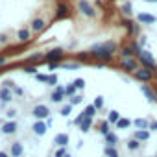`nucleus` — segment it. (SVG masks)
<instances>
[{
    "mask_svg": "<svg viewBox=\"0 0 157 157\" xmlns=\"http://www.w3.org/2000/svg\"><path fill=\"white\" fill-rule=\"evenodd\" d=\"M33 115H35L37 118H46V117L50 115V109H48L46 105H35V107H33Z\"/></svg>",
    "mask_w": 157,
    "mask_h": 157,
    "instance_id": "f257e3e1",
    "label": "nucleus"
},
{
    "mask_svg": "<svg viewBox=\"0 0 157 157\" xmlns=\"http://www.w3.org/2000/svg\"><path fill=\"white\" fill-rule=\"evenodd\" d=\"M22 151H24V148H22L21 142H13L11 148H10V155H11V157H21Z\"/></svg>",
    "mask_w": 157,
    "mask_h": 157,
    "instance_id": "f03ea898",
    "label": "nucleus"
},
{
    "mask_svg": "<svg viewBox=\"0 0 157 157\" xmlns=\"http://www.w3.org/2000/svg\"><path fill=\"white\" fill-rule=\"evenodd\" d=\"M13 100V94H11V91L10 89H0V102L2 104H8V102H11Z\"/></svg>",
    "mask_w": 157,
    "mask_h": 157,
    "instance_id": "7ed1b4c3",
    "label": "nucleus"
},
{
    "mask_svg": "<svg viewBox=\"0 0 157 157\" xmlns=\"http://www.w3.org/2000/svg\"><path fill=\"white\" fill-rule=\"evenodd\" d=\"M17 131V124L15 122H6L4 126H2V133H6V135H11V133H15Z\"/></svg>",
    "mask_w": 157,
    "mask_h": 157,
    "instance_id": "20e7f679",
    "label": "nucleus"
},
{
    "mask_svg": "<svg viewBox=\"0 0 157 157\" xmlns=\"http://www.w3.org/2000/svg\"><path fill=\"white\" fill-rule=\"evenodd\" d=\"M54 142H56L57 146H61V148H63V146L68 142V135H67V133H59V135H56V137H54Z\"/></svg>",
    "mask_w": 157,
    "mask_h": 157,
    "instance_id": "39448f33",
    "label": "nucleus"
},
{
    "mask_svg": "<svg viewBox=\"0 0 157 157\" xmlns=\"http://www.w3.org/2000/svg\"><path fill=\"white\" fill-rule=\"evenodd\" d=\"M135 139L140 142V140H148L150 139V131L148 129H137L135 131Z\"/></svg>",
    "mask_w": 157,
    "mask_h": 157,
    "instance_id": "423d86ee",
    "label": "nucleus"
},
{
    "mask_svg": "<svg viewBox=\"0 0 157 157\" xmlns=\"http://www.w3.org/2000/svg\"><path fill=\"white\" fill-rule=\"evenodd\" d=\"M33 133H35V135H44V133H46V124L35 122V124H33Z\"/></svg>",
    "mask_w": 157,
    "mask_h": 157,
    "instance_id": "0eeeda50",
    "label": "nucleus"
},
{
    "mask_svg": "<svg viewBox=\"0 0 157 157\" xmlns=\"http://www.w3.org/2000/svg\"><path fill=\"white\" fill-rule=\"evenodd\" d=\"M137 78L139 80H151V72L142 68V70H137Z\"/></svg>",
    "mask_w": 157,
    "mask_h": 157,
    "instance_id": "6e6552de",
    "label": "nucleus"
},
{
    "mask_svg": "<svg viewBox=\"0 0 157 157\" xmlns=\"http://www.w3.org/2000/svg\"><path fill=\"white\" fill-rule=\"evenodd\" d=\"M105 140H107V146H109V148H113V146L117 144L118 137H117L115 133H107V135H105Z\"/></svg>",
    "mask_w": 157,
    "mask_h": 157,
    "instance_id": "1a4fd4ad",
    "label": "nucleus"
},
{
    "mask_svg": "<svg viewBox=\"0 0 157 157\" xmlns=\"http://www.w3.org/2000/svg\"><path fill=\"white\" fill-rule=\"evenodd\" d=\"M126 146H128V150L135 151V150H139V148H140V142H139L137 139H131V140H128V142H126Z\"/></svg>",
    "mask_w": 157,
    "mask_h": 157,
    "instance_id": "9d476101",
    "label": "nucleus"
},
{
    "mask_svg": "<svg viewBox=\"0 0 157 157\" xmlns=\"http://www.w3.org/2000/svg\"><path fill=\"white\" fill-rule=\"evenodd\" d=\"M122 67L128 68V70H133V68H137V63H135L133 59H124V61H122Z\"/></svg>",
    "mask_w": 157,
    "mask_h": 157,
    "instance_id": "9b49d317",
    "label": "nucleus"
},
{
    "mask_svg": "<svg viewBox=\"0 0 157 157\" xmlns=\"http://www.w3.org/2000/svg\"><path fill=\"white\" fill-rule=\"evenodd\" d=\"M129 126H131V120H129V118H120V120L117 122V128H122V129H124V128H129Z\"/></svg>",
    "mask_w": 157,
    "mask_h": 157,
    "instance_id": "f8f14e48",
    "label": "nucleus"
},
{
    "mask_svg": "<svg viewBox=\"0 0 157 157\" xmlns=\"http://www.w3.org/2000/svg\"><path fill=\"white\" fill-rule=\"evenodd\" d=\"M133 124H135L137 128H140V129H146V128H150V124H148V122H146L144 118H137V120H135Z\"/></svg>",
    "mask_w": 157,
    "mask_h": 157,
    "instance_id": "ddd939ff",
    "label": "nucleus"
},
{
    "mask_svg": "<svg viewBox=\"0 0 157 157\" xmlns=\"http://www.w3.org/2000/svg\"><path fill=\"white\" fill-rule=\"evenodd\" d=\"M85 117H89V118H93L94 115H96V107L94 105H89V107H85V113H83Z\"/></svg>",
    "mask_w": 157,
    "mask_h": 157,
    "instance_id": "4468645a",
    "label": "nucleus"
},
{
    "mask_svg": "<svg viewBox=\"0 0 157 157\" xmlns=\"http://www.w3.org/2000/svg\"><path fill=\"white\" fill-rule=\"evenodd\" d=\"M107 120H109V122H113V124H117V122L120 120V115H118L117 111H111V113H109V117H107Z\"/></svg>",
    "mask_w": 157,
    "mask_h": 157,
    "instance_id": "2eb2a0df",
    "label": "nucleus"
},
{
    "mask_svg": "<svg viewBox=\"0 0 157 157\" xmlns=\"http://www.w3.org/2000/svg\"><path fill=\"white\" fill-rule=\"evenodd\" d=\"M142 93L148 96V100H151V102H155V100H157V98H155V94H153V93H151V91H150L146 85H142Z\"/></svg>",
    "mask_w": 157,
    "mask_h": 157,
    "instance_id": "dca6fc26",
    "label": "nucleus"
},
{
    "mask_svg": "<svg viewBox=\"0 0 157 157\" xmlns=\"http://www.w3.org/2000/svg\"><path fill=\"white\" fill-rule=\"evenodd\" d=\"M91 124H93V120H91V118H89V117H85V118H83V122H82V126H80V128H82V129H83V131H87V129H89V128H91Z\"/></svg>",
    "mask_w": 157,
    "mask_h": 157,
    "instance_id": "f3484780",
    "label": "nucleus"
},
{
    "mask_svg": "<svg viewBox=\"0 0 157 157\" xmlns=\"http://www.w3.org/2000/svg\"><path fill=\"white\" fill-rule=\"evenodd\" d=\"M105 155L107 157H118V151L115 148H105Z\"/></svg>",
    "mask_w": 157,
    "mask_h": 157,
    "instance_id": "a211bd4d",
    "label": "nucleus"
},
{
    "mask_svg": "<svg viewBox=\"0 0 157 157\" xmlns=\"http://www.w3.org/2000/svg\"><path fill=\"white\" fill-rule=\"evenodd\" d=\"M72 113V105H63V109H61V115L63 117H68Z\"/></svg>",
    "mask_w": 157,
    "mask_h": 157,
    "instance_id": "6ab92c4d",
    "label": "nucleus"
},
{
    "mask_svg": "<svg viewBox=\"0 0 157 157\" xmlns=\"http://www.w3.org/2000/svg\"><path fill=\"white\" fill-rule=\"evenodd\" d=\"M100 133H102V135H107V133H109V124H107V122H102V126H100Z\"/></svg>",
    "mask_w": 157,
    "mask_h": 157,
    "instance_id": "aec40b11",
    "label": "nucleus"
},
{
    "mask_svg": "<svg viewBox=\"0 0 157 157\" xmlns=\"http://www.w3.org/2000/svg\"><path fill=\"white\" fill-rule=\"evenodd\" d=\"M28 37H30V33H28L26 30H21V32H19V39H21V41H26Z\"/></svg>",
    "mask_w": 157,
    "mask_h": 157,
    "instance_id": "412c9836",
    "label": "nucleus"
},
{
    "mask_svg": "<svg viewBox=\"0 0 157 157\" xmlns=\"http://www.w3.org/2000/svg\"><path fill=\"white\" fill-rule=\"evenodd\" d=\"M65 153H67V150H65V146H63V148H59V150L54 153V157H63Z\"/></svg>",
    "mask_w": 157,
    "mask_h": 157,
    "instance_id": "4be33fe9",
    "label": "nucleus"
},
{
    "mask_svg": "<svg viewBox=\"0 0 157 157\" xmlns=\"http://www.w3.org/2000/svg\"><path fill=\"white\" fill-rule=\"evenodd\" d=\"M65 93H67V94H74V93H76V85H68V87L65 89Z\"/></svg>",
    "mask_w": 157,
    "mask_h": 157,
    "instance_id": "5701e85b",
    "label": "nucleus"
},
{
    "mask_svg": "<svg viewBox=\"0 0 157 157\" xmlns=\"http://www.w3.org/2000/svg\"><path fill=\"white\" fill-rule=\"evenodd\" d=\"M13 93H15L17 96H22V94H24V91H22L21 87H15V85H13Z\"/></svg>",
    "mask_w": 157,
    "mask_h": 157,
    "instance_id": "b1692460",
    "label": "nucleus"
},
{
    "mask_svg": "<svg viewBox=\"0 0 157 157\" xmlns=\"http://www.w3.org/2000/svg\"><path fill=\"white\" fill-rule=\"evenodd\" d=\"M43 28V21H35L33 22V30H41Z\"/></svg>",
    "mask_w": 157,
    "mask_h": 157,
    "instance_id": "393cba45",
    "label": "nucleus"
},
{
    "mask_svg": "<svg viewBox=\"0 0 157 157\" xmlns=\"http://www.w3.org/2000/svg\"><path fill=\"white\" fill-rule=\"evenodd\" d=\"M102 105H104V100H102V98H96V100H94V107H98V109H100Z\"/></svg>",
    "mask_w": 157,
    "mask_h": 157,
    "instance_id": "a878e982",
    "label": "nucleus"
},
{
    "mask_svg": "<svg viewBox=\"0 0 157 157\" xmlns=\"http://www.w3.org/2000/svg\"><path fill=\"white\" fill-rule=\"evenodd\" d=\"M15 115H17V111H15V109H10V111H6V117H8V118H13Z\"/></svg>",
    "mask_w": 157,
    "mask_h": 157,
    "instance_id": "bb28decb",
    "label": "nucleus"
},
{
    "mask_svg": "<svg viewBox=\"0 0 157 157\" xmlns=\"http://www.w3.org/2000/svg\"><path fill=\"white\" fill-rule=\"evenodd\" d=\"M82 102V96H72L70 98V104H80Z\"/></svg>",
    "mask_w": 157,
    "mask_h": 157,
    "instance_id": "cd10ccee",
    "label": "nucleus"
},
{
    "mask_svg": "<svg viewBox=\"0 0 157 157\" xmlns=\"http://www.w3.org/2000/svg\"><path fill=\"white\" fill-rule=\"evenodd\" d=\"M83 85H85V83H83V80H76V87H78V89L83 87Z\"/></svg>",
    "mask_w": 157,
    "mask_h": 157,
    "instance_id": "c85d7f7f",
    "label": "nucleus"
},
{
    "mask_svg": "<svg viewBox=\"0 0 157 157\" xmlns=\"http://www.w3.org/2000/svg\"><path fill=\"white\" fill-rule=\"evenodd\" d=\"M150 129H153V131H157V122H151V124H150Z\"/></svg>",
    "mask_w": 157,
    "mask_h": 157,
    "instance_id": "c756f323",
    "label": "nucleus"
},
{
    "mask_svg": "<svg viewBox=\"0 0 157 157\" xmlns=\"http://www.w3.org/2000/svg\"><path fill=\"white\" fill-rule=\"evenodd\" d=\"M6 41H8V37H6V35H0V43H6Z\"/></svg>",
    "mask_w": 157,
    "mask_h": 157,
    "instance_id": "7c9ffc66",
    "label": "nucleus"
},
{
    "mask_svg": "<svg viewBox=\"0 0 157 157\" xmlns=\"http://www.w3.org/2000/svg\"><path fill=\"white\" fill-rule=\"evenodd\" d=\"M0 157H11L10 153H6V151H0Z\"/></svg>",
    "mask_w": 157,
    "mask_h": 157,
    "instance_id": "2f4dec72",
    "label": "nucleus"
},
{
    "mask_svg": "<svg viewBox=\"0 0 157 157\" xmlns=\"http://www.w3.org/2000/svg\"><path fill=\"white\" fill-rule=\"evenodd\" d=\"M4 61H6V59H4V57H0V65H4Z\"/></svg>",
    "mask_w": 157,
    "mask_h": 157,
    "instance_id": "473e14b6",
    "label": "nucleus"
},
{
    "mask_svg": "<svg viewBox=\"0 0 157 157\" xmlns=\"http://www.w3.org/2000/svg\"><path fill=\"white\" fill-rule=\"evenodd\" d=\"M63 157H70V153H65V155H63Z\"/></svg>",
    "mask_w": 157,
    "mask_h": 157,
    "instance_id": "72a5a7b5",
    "label": "nucleus"
},
{
    "mask_svg": "<svg viewBox=\"0 0 157 157\" xmlns=\"http://www.w3.org/2000/svg\"><path fill=\"white\" fill-rule=\"evenodd\" d=\"M155 157H157V155H155Z\"/></svg>",
    "mask_w": 157,
    "mask_h": 157,
    "instance_id": "f704fd0d",
    "label": "nucleus"
}]
</instances>
